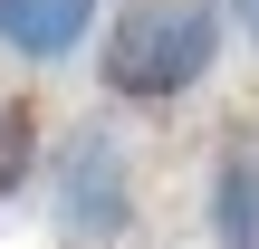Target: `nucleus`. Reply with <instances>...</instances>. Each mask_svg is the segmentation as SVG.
<instances>
[{"label": "nucleus", "mask_w": 259, "mask_h": 249, "mask_svg": "<svg viewBox=\"0 0 259 249\" xmlns=\"http://www.w3.org/2000/svg\"><path fill=\"white\" fill-rule=\"evenodd\" d=\"M231 48V19L221 0H106V29H96V86L106 106H183L211 86Z\"/></svg>", "instance_id": "1"}, {"label": "nucleus", "mask_w": 259, "mask_h": 249, "mask_svg": "<svg viewBox=\"0 0 259 249\" xmlns=\"http://www.w3.org/2000/svg\"><path fill=\"white\" fill-rule=\"evenodd\" d=\"M48 230L67 249H125L144 230V173H135V134L115 115H77L48 134V163H38V192Z\"/></svg>", "instance_id": "2"}, {"label": "nucleus", "mask_w": 259, "mask_h": 249, "mask_svg": "<svg viewBox=\"0 0 259 249\" xmlns=\"http://www.w3.org/2000/svg\"><path fill=\"white\" fill-rule=\"evenodd\" d=\"M202 240L211 249H259V115L221 125L202 163Z\"/></svg>", "instance_id": "3"}, {"label": "nucleus", "mask_w": 259, "mask_h": 249, "mask_svg": "<svg viewBox=\"0 0 259 249\" xmlns=\"http://www.w3.org/2000/svg\"><path fill=\"white\" fill-rule=\"evenodd\" d=\"M221 19H231V38H250V48H259V0H221Z\"/></svg>", "instance_id": "6"}, {"label": "nucleus", "mask_w": 259, "mask_h": 249, "mask_svg": "<svg viewBox=\"0 0 259 249\" xmlns=\"http://www.w3.org/2000/svg\"><path fill=\"white\" fill-rule=\"evenodd\" d=\"M96 29H106V0H0V58L29 67V77L87 58Z\"/></svg>", "instance_id": "4"}, {"label": "nucleus", "mask_w": 259, "mask_h": 249, "mask_svg": "<svg viewBox=\"0 0 259 249\" xmlns=\"http://www.w3.org/2000/svg\"><path fill=\"white\" fill-rule=\"evenodd\" d=\"M38 163H48V115L38 96H0V211L19 192H38Z\"/></svg>", "instance_id": "5"}]
</instances>
